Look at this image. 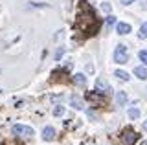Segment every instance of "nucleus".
<instances>
[{"mask_svg":"<svg viewBox=\"0 0 147 145\" xmlns=\"http://www.w3.org/2000/svg\"><path fill=\"white\" fill-rule=\"evenodd\" d=\"M138 57H140V61L147 64V50H142V52H138Z\"/></svg>","mask_w":147,"mask_h":145,"instance_id":"2eb2a0df","label":"nucleus"},{"mask_svg":"<svg viewBox=\"0 0 147 145\" xmlns=\"http://www.w3.org/2000/svg\"><path fill=\"white\" fill-rule=\"evenodd\" d=\"M74 83H76L77 87H85V85H86V77L83 74H77V75H74Z\"/></svg>","mask_w":147,"mask_h":145,"instance_id":"9b49d317","label":"nucleus"},{"mask_svg":"<svg viewBox=\"0 0 147 145\" xmlns=\"http://www.w3.org/2000/svg\"><path fill=\"white\" fill-rule=\"evenodd\" d=\"M134 74H136V77L138 79H147V68H144V66H136L134 68Z\"/></svg>","mask_w":147,"mask_h":145,"instance_id":"1a4fd4ad","label":"nucleus"},{"mask_svg":"<svg viewBox=\"0 0 147 145\" xmlns=\"http://www.w3.org/2000/svg\"><path fill=\"white\" fill-rule=\"evenodd\" d=\"M86 99H88V101H94V103H101V105H105V97L99 96V94H94V92L86 94Z\"/></svg>","mask_w":147,"mask_h":145,"instance_id":"0eeeda50","label":"nucleus"},{"mask_svg":"<svg viewBox=\"0 0 147 145\" xmlns=\"http://www.w3.org/2000/svg\"><path fill=\"white\" fill-rule=\"evenodd\" d=\"M70 103H72V107H74V108H77V110H79V108H83V101H81V97H79V96H76V94H74V96L70 97Z\"/></svg>","mask_w":147,"mask_h":145,"instance_id":"9d476101","label":"nucleus"},{"mask_svg":"<svg viewBox=\"0 0 147 145\" xmlns=\"http://www.w3.org/2000/svg\"><path fill=\"white\" fill-rule=\"evenodd\" d=\"M42 138L46 140V142H52V140L55 138V129L53 127H46V129L42 130Z\"/></svg>","mask_w":147,"mask_h":145,"instance_id":"423d86ee","label":"nucleus"},{"mask_svg":"<svg viewBox=\"0 0 147 145\" xmlns=\"http://www.w3.org/2000/svg\"><path fill=\"white\" fill-rule=\"evenodd\" d=\"M101 7H103V11H107V13H110V9H112L109 2H103V6H101Z\"/></svg>","mask_w":147,"mask_h":145,"instance_id":"6ab92c4d","label":"nucleus"},{"mask_svg":"<svg viewBox=\"0 0 147 145\" xmlns=\"http://www.w3.org/2000/svg\"><path fill=\"white\" fill-rule=\"evenodd\" d=\"M96 90H98L99 94H109L110 92V85L107 83V79H105V77H98V79H96Z\"/></svg>","mask_w":147,"mask_h":145,"instance_id":"39448f33","label":"nucleus"},{"mask_svg":"<svg viewBox=\"0 0 147 145\" xmlns=\"http://www.w3.org/2000/svg\"><path fill=\"white\" fill-rule=\"evenodd\" d=\"M13 134L22 136V138H31L33 136V129L26 125H13Z\"/></svg>","mask_w":147,"mask_h":145,"instance_id":"20e7f679","label":"nucleus"},{"mask_svg":"<svg viewBox=\"0 0 147 145\" xmlns=\"http://www.w3.org/2000/svg\"><path fill=\"white\" fill-rule=\"evenodd\" d=\"M81 9H83V13L79 15V19H77V28L85 35H94L99 30V20L96 19L94 9L86 6L85 0H81Z\"/></svg>","mask_w":147,"mask_h":145,"instance_id":"f257e3e1","label":"nucleus"},{"mask_svg":"<svg viewBox=\"0 0 147 145\" xmlns=\"http://www.w3.org/2000/svg\"><path fill=\"white\" fill-rule=\"evenodd\" d=\"M114 61H116L118 64H125V62L129 61L127 46H123V44H118L116 50H114Z\"/></svg>","mask_w":147,"mask_h":145,"instance_id":"f03ea898","label":"nucleus"},{"mask_svg":"<svg viewBox=\"0 0 147 145\" xmlns=\"http://www.w3.org/2000/svg\"><path fill=\"white\" fill-rule=\"evenodd\" d=\"M107 22H109V24H110V26H112V24H114V22H116V17H112V15H109V17H107Z\"/></svg>","mask_w":147,"mask_h":145,"instance_id":"aec40b11","label":"nucleus"},{"mask_svg":"<svg viewBox=\"0 0 147 145\" xmlns=\"http://www.w3.org/2000/svg\"><path fill=\"white\" fill-rule=\"evenodd\" d=\"M134 0H121V4H132Z\"/></svg>","mask_w":147,"mask_h":145,"instance_id":"412c9836","label":"nucleus"},{"mask_svg":"<svg viewBox=\"0 0 147 145\" xmlns=\"http://www.w3.org/2000/svg\"><path fill=\"white\" fill-rule=\"evenodd\" d=\"M144 129H145V130H147V121H144Z\"/></svg>","mask_w":147,"mask_h":145,"instance_id":"4be33fe9","label":"nucleus"},{"mask_svg":"<svg viewBox=\"0 0 147 145\" xmlns=\"http://www.w3.org/2000/svg\"><path fill=\"white\" fill-rule=\"evenodd\" d=\"M138 116H140V110H138V108H131V110H129V117H131V119H136Z\"/></svg>","mask_w":147,"mask_h":145,"instance_id":"dca6fc26","label":"nucleus"},{"mask_svg":"<svg viewBox=\"0 0 147 145\" xmlns=\"http://www.w3.org/2000/svg\"><path fill=\"white\" fill-rule=\"evenodd\" d=\"M131 24H127V22H119V24H118V33L119 35H129V33H131Z\"/></svg>","mask_w":147,"mask_h":145,"instance_id":"6e6552de","label":"nucleus"},{"mask_svg":"<svg viewBox=\"0 0 147 145\" xmlns=\"http://www.w3.org/2000/svg\"><path fill=\"white\" fill-rule=\"evenodd\" d=\"M116 101H118L119 107H123V105L127 103V94H125V92H118V94H116Z\"/></svg>","mask_w":147,"mask_h":145,"instance_id":"f8f14e48","label":"nucleus"},{"mask_svg":"<svg viewBox=\"0 0 147 145\" xmlns=\"http://www.w3.org/2000/svg\"><path fill=\"white\" fill-rule=\"evenodd\" d=\"M119 140H121V143H123V145H132V143H134L136 140H138V134L131 129V127H127V129L121 132V138H119Z\"/></svg>","mask_w":147,"mask_h":145,"instance_id":"7ed1b4c3","label":"nucleus"},{"mask_svg":"<svg viewBox=\"0 0 147 145\" xmlns=\"http://www.w3.org/2000/svg\"><path fill=\"white\" fill-rule=\"evenodd\" d=\"M142 145H147V142H144V143H142Z\"/></svg>","mask_w":147,"mask_h":145,"instance_id":"5701e85b","label":"nucleus"},{"mask_svg":"<svg viewBox=\"0 0 147 145\" xmlns=\"http://www.w3.org/2000/svg\"><path fill=\"white\" fill-rule=\"evenodd\" d=\"M114 75H116L118 79H121V81H129V79H131L129 72H123V70H116V72H114Z\"/></svg>","mask_w":147,"mask_h":145,"instance_id":"ddd939ff","label":"nucleus"},{"mask_svg":"<svg viewBox=\"0 0 147 145\" xmlns=\"http://www.w3.org/2000/svg\"><path fill=\"white\" fill-rule=\"evenodd\" d=\"M63 53H64V48H59L57 52H55V55H53V57H55V61H59V59L63 57Z\"/></svg>","mask_w":147,"mask_h":145,"instance_id":"f3484780","label":"nucleus"},{"mask_svg":"<svg viewBox=\"0 0 147 145\" xmlns=\"http://www.w3.org/2000/svg\"><path fill=\"white\" fill-rule=\"evenodd\" d=\"M138 37H140V39H147V22H144V24L140 26V33H138Z\"/></svg>","mask_w":147,"mask_h":145,"instance_id":"4468645a","label":"nucleus"},{"mask_svg":"<svg viewBox=\"0 0 147 145\" xmlns=\"http://www.w3.org/2000/svg\"><path fill=\"white\" fill-rule=\"evenodd\" d=\"M63 112H64L63 107H55L53 108V116H63Z\"/></svg>","mask_w":147,"mask_h":145,"instance_id":"a211bd4d","label":"nucleus"}]
</instances>
